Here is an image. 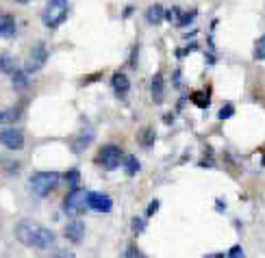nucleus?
<instances>
[{
	"label": "nucleus",
	"instance_id": "nucleus-1",
	"mask_svg": "<svg viewBox=\"0 0 265 258\" xmlns=\"http://www.w3.org/2000/svg\"><path fill=\"white\" fill-rule=\"evenodd\" d=\"M15 239L26 247H35V249H48L54 245V235L52 230L44 228L42 223L31 221V219H22L15 223Z\"/></svg>",
	"mask_w": 265,
	"mask_h": 258
},
{
	"label": "nucleus",
	"instance_id": "nucleus-2",
	"mask_svg": "<svg viewBox=\"0 0 265 258\" xmlns=\"http://www.w3.org/2000/svg\"><path fill=\"white\" fill-rule=\"evenodd\" d=\"M68 9H70L68 0H48L46 9L42 13L44 26H48V28L61 26V24L66 22V18H68Z\"/></svg>",
	"mask_w": 265,
	"mask_h": 258
},
{
	"label": "nucleus",
	"instance_id": "nucleus-3",
	"mask_svg": "<svg viewBox=\"0 0 265 258\" xmlns=\"http://www.w3.org/2000/svg\"><path fill=\"white\" fill-rule=\"evenodd\" d=\"M59 182V174L57 172H42V174H35L33 178L28 180L31 189H33L39 198H46Z\"/></svg>",
	"mask_w": 265,
	"mask_h": 258
},
{
	"label": "nucleus",
	"instance_id": "nucleus-4",
	"mask_svg": "<svg viewBox=\"0 0 265 258\" xmlns=\"http://www.w3.org/2000/svg\"><path fill=\"white\" fill-rule=\"evenodd\" d=\"M122 160H124V156H122V150H120L117 146H102L100 150H98V154H96V163H98L102 169H117L120 165H122Z\"/></svg>",
	"mask_w": 265,
	"mask_h": 258
},
{
	"label": "nucleus",
	"instance_id": "nucleus-5",
	"mask_svg": "<svg viewBox=\"0 0 265 258\" xmlns=\"http://www.w3.org/2000/svg\"><path fill=\"white\" fill-rule=\"evenodd\" d=\"M85 206H87V191L72 187V191L66 196V200H63V211H66V215L83 213Z\"/></svg>",
	"mask_w": 265,
	"mask_h": 258
},
{
	"label": "nucleus",
	"instance_id": "nucleus-6",
	"mask_svg": "<svg viewBox=\"0 0 265 258\" xmlns=\"http://www.w3.org/2000/svg\"><path fill=\"white\" fill-rule=\"evenodd\" d=\"M46 59H48V48L44 44H35L33 48H31V56L26 61V72H28V74H33V72L42 70Z\"/></svg>",
	"mask_w": 265,
	"mask_h": 258
},
{
	"label": "nucleus",
	"instance_id": "nucleus-7",
	"mask_svg": "<svg viewBox=\"0 0 265 258\" xmlns=\"http://www.w3.org/2000/svg\"><path fill=\"white\" fill-rule=\"evenodd\" d=\"M87 208H92L96 213H111L113 208V200L107 193H87Z\"/></svg>",
	"mask_w": 265,
	"mask_h": 258
},
{
	"label": "nucleus",
	"instance_id": "nucleus-8",
	"mask_svg": "<svg viewBox=\"0 0 265 258\" xmlns=\"http://www.w3.org/2000/svg\"><path fill=\"white\" fill-rule=\"evenodd\" d=\"M3 143H5V148H9V150H22L24 148L22 131H15V128H7V131H3Z\"/></svg>",
	"mask_w": 265,
	"mask_h": 258
},
{
	"label": "nucleus",
	"instance_id": "nucleus-9",
	"mask_svg": "<svg viewBox=\"0 0 265 258\" xmlns=\"http://www.w3.org/2000/svg\"><path fill=\"white\" fill-rule=\"evenodd\" d=\"M111 87H113L117 98H124V95L128 93V89H131V80H128V76L122 74V72H115L113 78H111Z\"/></svg>",
	"mask_w": 265,
	"mask_h": 258
},
{
	"label": "nucleus",
	"instance_id": "nucleus-10",
	"mask_svg": "<svg viewBox=\"0 0 265 258\" xmlns=\"http://www.w3.org/2000/svg\"><path fill=\"white\" fill-rule=\"evenodd\" d=\"M83 235H85V223L83 221H70L68 225H66V237L72 241V243H78V241L83 239Z\"/></svg>",
	"mask_w": 265,
	"mask_h": 258
},
{
	"label": "nucleus",
	"instance_id": "nucleus-11",
	"mask_svg": "<svg viewBox=\"0 0 265 258\" xmlns=\"http://www.w3.org/2000/svg\"><path fill=\"white\" fill-rule=\"evenodd\" d=\"M15 33H18V24H15V20L9 13H5L3 20H0V35L5 39H11V37H15Z\"/></svg>",
	"mask_w": 265,
	"mask_h": 258
},
{
	"label": "nucleus",
	"instance_id": "nucleus-12",
	"mask_svg": "<svg viewBox=\"0 0 265 258\" xmlns=\"http://www.w3.org/2000/svg\"><path fill=\"white\" fill-rule=\"evenodd\" d=\"M165 20V9L161 5H150L148 9H146V22L148 24H161Z\"/></svg>",
	"mask_w": 265,
	"mask_h": 258
},
{
	"label": "nucleus",
	"instance_id": "nucleus-13",
	"mask_svg": "<svg viewBox=\"0 0 265 258\" xmlns=\"http://www.w3.org/2000/svg\"><path fill=\"white\" fill-rule=\"evenodd\" d=\"M165 98V85H163V76L161 74H155L152 78V100L157 104H161Z\"/></svg>",
	"mask_w": 265,
	"mask_h": 258
},
{
	"label": "nucleus",
	"instance_id": "nucleus-14",
	"mask_svg": "<svg viewBox=\"0 0 265 258\" xmlns=\"http://www.w3.org/2000/svg\"><path fill=\"white\" fill-rule=\"evenodd\" d=\"M92 141H94V131H92V128H87V133L83 131L81 135L76 137V141H74V146H72V148H74V152H83Z\"/></svg>",
	"mask_w": 265,
	"mask_h": 258
},
{
	"label": "nucleus",
	"instance_id": "nucleus-15",
	"mask_svg": "<svg viewBox=\"0 0 265 258\" xmlns=\"http://www.w3.org/2000/svg\"><path fill=\"white\" fill-rule=\"evenodd\" d=\"M189 98H191V102H194L198 109H207L209 102H211V93H209V89H198V91L191 93Z\"/></svg>",
	"mask_w": 265,
	"mask_h": 258
},
{
	"label": "nucleus",
	"instance_id": "nucleus-16",
	"mask_svg": "<svg viewBox=\"0 0 265 258\" xmlns=\"http://www.w3.org/2000/svg\"><path fill=\"white\" fill-rule=\"evenodd\" d=\"M122 165H124V169H126V174H128V176H135V174L139 172V160L135 158V156H124Z\"/></svg>",
	"mask_w": 265,
	"mask_h": 258
},
{
	"label": "nucleus",
	"instance_id": "nucleus-17",
	"mask_svg": "<svg viewBox=\"0 0 265 258\" xmlns=\"http://www.w3.org/2000/svg\"><path fill=\"white\" fill-rule=\"evenodd\" d=\"M254 59L256 61H265V35L259 37V42L254 44Z\"/></svg>",
	"mask_w": 265,
	"mask_h": 258
},
{
	"label": "nucleus",
	"instance_id": "nucleus-18",
	"mask_svg": "<svg viewBox=\"0 0 265 258\" xmlns=\"http://www.w3.org/2000/svg\"><path fill=\"white\" fill-rule=\"evenodd\" d=\"M155 131H152V128H146V131H143L141 133V146L143 148H150L152 146V143H155Z\"/></svg>",
	"mask_w": 265,
	"mask_h": 258
},
{
	"label": "nucleus",
	"instance_id": "nucleus-19",
	"mask_svg": "<svg viewBox=\"0 0 265 258\" xmlns=\"http://www.w3.org/2000/svg\"><path fill=\"white\" fill-rule=\"evenodd\" d=\"M26 74H28V72L26 70H13V83L15 85H20V87H24V85H26L28 83V80H26Z\"/></svg>",
	"mask_w": 265,
	"mask_h": 258
},
{
	"label": "nucleus",
	"instance_id": "nucleus-20",
	"mask_svg": "<svg viewBox=\"0 0 265 258\" xmlns=\"http://www.w3.org/2000/svg\"><path fill=\"white\" fill-rule=\"evenodd\" d=\"M181 9H179V7H172V9H167L165 11V20L167 22H174V24H179V20H181Z\"/></svg>",
	"mask_w": 265,
	"mask_h": 258
},
{
	"label": "nucleus",
	"instance_id": "nucleus-21",
	"mask_svg": "<svg viewBox=\"0 0 265 258\" xmlns=\"http://www.w3.org/2000/svg\"><path fill=\"white\" fill-rule=\"evenodd\" d=\"M194 18H196V11H191V13H183L176 26H187V24H191V22H194Z\"/></svg>",
	"mask_w": 265,
	"mask_h": 258
},
{
	"label": "nucleus",
	"instance_id": "nucleus-22",
	"mask_svg": "<svg viewBox=\"0 0 265 258\" xmlns=\"http://www.w3.org/2000/svg\"><path fill=\"white\" fill-rule=\"evenodd\" d=\"M66 180L70 182V187H76L78 184V169H70V172L66 174Z\"/></svg>",
	"mask_w": 265,
	"mask_h": 258
},
{
	"label": "nucleus",
	"instance_id": "nucleus-23",
	"mask_svg": "<svg viewBox=\"0 0 265 258\" xmlns=\"http://www.w3.org/2000/svg\"><path fill=\"white\" fill-rule=\"evenodd\" d=\"M131 225H133L135 235H141V232H143V219H139V217H135V219L131 221Z\"/></svg>",
	"mask_w": 265,
	"mask_h": 258
},
{
	"label": "nucleus",
	"instance_id": "nucleus-24",
	"mask_svg": "<svg viewBox=\"0 0 265 258\" xmlns=\"http://www.w3.org/2000/svg\"><path fill=\"white\" fill-rule=\"evenodd\" d=\"M232 113H235V109H232L230 104H226V107H224V109L218 113V117H220V119H228V117H232Z\"/></svg>",
	"mask_w": 265,
	"mask_h": 258
},
{
	"label": "nucleus",
	"instance_id": "nucleus-25",
	"mask_svg": "<svg viewBox=\"0 0 265 258\" xmlns=\"http://www.w3.org/2000/svg\"><path fill=\"white\" fill-rule=\"evenodd\" d=\"M18 117V111H3V122L5 124H9L11 119H15Z\"/></svg>",
	"mask_w": 265,
	"mask_h": 258
},
{
	"label": "nucleus",
	"instance_id": "nucleus-26",
	"mask_svg": "<svg viewBox=\"0 0 265 258\" xmlns=\"http://www.w3.org/2000/svg\"><path fill=\"white\" fill-rule=\"evenodd\" d=\"M157 211H159V200H152L150 206H148V211H146V215L150 217V215H155Z\"/></svg>",
	"mask_w": 265,
	"mask_h": 258
},
{
	"label": "nucleus",
	"instance_id": "nucleus-27",
	"mask_svg": "<svg viewBox=\"0 0 265 258\" xmlns=\"http://www.w3.org/2000/svg\"><path fill=\"white\" fill-rule=\"evenodd\" d=\"M3 72H5V74H9V72H11V63H9V56H7V54H3Z\"/></svg>",
	"mask_w": 265,
	"mask_h": 258
},
{
	"label": "nucleus",
	"instance_id": "nucleus-28",
	"mask_svg": "<svg viewBox=\"0 0 265 258\" xmlns=\"http://www.w3.org/2000/svg\"><path fill=\"white\" fill-rule=\"evenodd\" d=\"M244 254V249L239 247V245H235V247H230V252H228V256H242Z\"/></svg>",
	"mask_w": 265,
	"mask_h": 258
},
{
	"label": "nucleus",
	"instance_id": "nucleus-29",
	"mask_svg": "<svg viewBox=\"0 0 265 258\" xmlns=\"http://www.w3.org/2000/svg\"><path fill=\"white\" fill-rule=\"evenodd\" d=\"M126 256H141V252H139L137 247H128L126 249Z\"/></svg>",
	"mask_w": 265,
	"mask_h": 258
},
{
	"label": "nucleus",
	"instance_id": "nucleus-30",
	"mask_svg": "<svg viewBox=\"0 0 265 258\" xmlns=\"http://www.w3.org/2000/svg\"><path fill=\"white\" fill-rule=\"evenodd\" d=\"M18 3H28V0H18Z\"/></svg>",
	"mask_w": 265,
	"mask_h": 258
},
{
	"label": "nucleus",
	"instance_id": "nucleus-31",
	"mask_svg": "<svg viewBox=\"0 0 265 258\" xmlns=\"http://www.w3.org/2000/svg\"><path fill=\"white\" fill-rule=\"evenodd\" d=\"M263 165H265V156H263Z\"/></svg>",
	"mask_w": 265,
	"mask_h": 258
}]
</instances>
